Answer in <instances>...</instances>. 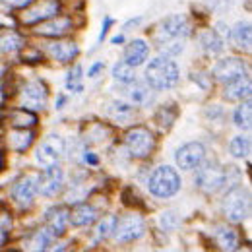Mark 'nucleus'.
Segmentation results:
<instances>
[{"label":"nucleus","instance_id":"32","mask_svg":"<svg viewBox=\"0 0 252 252\" xmlns=\"http://www.w3.org/2000/svg\"><path fill=\"white\" fill-rule=\"evenodd\" d=\"M84 72H82V66L78 64V66H74V70H70L68 72V78H66V88L70 90V92H74V94H80L82 90H84V84H82V76Z\"/></svg>","mask_w":252,"mask_h":252},{"label":"nucleus","instance_id":"10","mask_svg":"<svg viewBox=\"0 0 252 252\" xmlns=\"http://www.w3.org/2000/svg\"><path fill=\"white\" fill-rule=\"evenodd\" d=\"M63 154H64V140L61 136L53 134V136H47V138L39 144L35 158L39 161V165L51 167V165H59Z\"/></svg>","mask_w":252,"mask_h":252},{"label":"nucleus","instance_id":"29","mask_svg":"<svg viewBox=\"0 0 252 252\" xmlns=\"http://www.w3.org/2000/svg\"><path fill=\"white\" fill-rule=\"evenodd\" d=\"M235 126L237 128H243V130H249L251 128V123H252V105L251 101H245V103H241L239 107H237V111H235Z\"/></svg>","mask_w":252,"mask_h":252},{"label":"nucleus","instance_id":"37","mask_svg":"<svg viewBox=\"0 0 252 252\" xmlns=\"http://www.w3.org/2000/svg\"><path fill=\"white\" fill-rule=\"evenodd\" d=\"M208 4L214 12H225L231 6V0H208Z\"/></svg>","mask_w":252,"mask_h":252},{"label":"nucleus","instance_id":"9","mask_svg":"<svg viewBox=\"0 0 252 252\" xmlns=\"http://www.w3.org/2000/svg\"><path fill=\"white\" fill-rule=\"evenodd\" d=\"M20 101H22V107L28 109V111H39L47 105L49 101V90L47 86L41 82V80H33L28 82L24 88H22V94H20Z\"/></svg>","mask_w":252,"mask_h":252},{"label":"nucleus","instance_id":"33","mask_svg":"<svg viewBox=\"0 0 252 252\" xmlns=\"http://www.w3.org/2000/svg\"><path fill=\"white\" fill-rule=\"evenodd\" d=\"M109 113H111V115H113L117 121H128V119L134 115V109H132V105H128V103L115 101V103H111Z\"/></svg>","mask_w":252,"mask_h":252},{"label":"nucleus","instance_id":"41","mask_svg":"<svg viewBox=\"0 0 252 252\" xmlns=\"http://www.w3.org/2000/svg\"><path fill=\"white\" fill-rule=\"evenodd\" d=\"M84 159H86V163H92V165H95V163H97V158H95V156H92L90 152H86Z\"/></svg>","mask_w":252,"mask_h":252},{"label":"nucleus","instance_id":"35","mask_svg":"<svg viewBox=\"0 0 252 252\" xmlns=\"http://www.w3.org/2000/svg\"><path fill=\"white\" fill-rule=\"evenodd\" d=\"M177 223H179V218H177V214H175V212H165V214L161 216V227H163V229H167V231L175 229V227H177Z\"/></svg>","mask_w":252,"mask_h":252},{"label":"nucleus","instance_id":"36","mask_svg":"<svg viewBox=\"0 0 252 252\" xmlns=\"http://www.w3.org/2000/svg\"><path fill=\"white\" fill-rule=\"evenodd\" d=\"M175 117H177V115H171V117H167V107L159 109V113H158V123H159V126H161V128H169V126L173 125Z\"/></svg>","mask_w":252,"mask_h":252},{"label":"nucleus","instance_id":"14","mask_svg":"<svg viewBox=\"0 0 252 252\" xmlns=\"http://www.w3.org/2000/svg\"><path fill=\"white\" fill-rule=\"evenodd\" d=\"M206 158V148L200 144V142H190V144H185L183 148H179L177 152V165L185 171H192L196 169L202 161Z\"/></svg>","mask_w":252,"mask_h":252},{"label":"nucleus","instance_id":"1","mask_svg":"<svg viewBox=\"0 0 252 252\" xmlns=\"http://www.w3.org/2000/svg\"><path fill=\"white\" fill-rule=\"evenodd\" d=\"M179 66L169 61L167 57H159L156 61H152L150 66L146 68V80L150 84V88L154 90H171L179 84Z\"/></svg>","mask_w":252,"mask_h":252},{"label":"nucleus","instance_id":"2","mask_svg":"<svg viewBox=\"0 0 252 252\" xmlns=\"http://www.w3.org/2000/svg\"><path fill=\"white\" fill-rule=\"evenodd\" d=\"M125 146L128 154L136 159L150 158L156 152V136L146 126H134L125 134Z\"/></svg>","mask_w":252,"mask_h":252},{"label":"nucleus","instance_id":"18","mask_svg":"<svg viewBox=\"0 0 252 252\" xmlns=\"http://www.w3.org/2000/svg\"><path fill=\"white\" fill-rule=\"evenodd\" d=\"M150 55V45L144 41V39H134L126 45L125 49V63L130 64V66H140L144 64V61L148 59Z\"/></svg>","mask_w":252,"mask_h":252},{"label":"nucleus","instance_id":"13","mask_svg":"<svg viewBox=\"0 0 252 252\" xmlns=\"http://www.w3.org/2000/svg\"><path fill=\"white\" fill-rule=\"evenodd\" d=\"M212 74H214V78L218 82L227 84V82H233V80H237L241 76H247V64L243 63L241 59L229 57V59H223V61L216 64Z\"/></svg>","mask_w":252,"mask_h":252},{"label":"nucleus","instance_id":"43","mask_svg":"<svg viewBox=\"0 0 252 252\" xmlns=\"http://www.w3.org/2000/svg\"><path fill=\"white\" fill-rule=\"evenodd\" d=\"M0 169H2V154H0Z\"/></svg>","mask_w":252,"mask_h":252},{"label":"nucleus","instance_id":"16","mask_svg":"<svg viewBox=\"0 0 252 252\" xmlns=\"http://www.w3.org/2000/svg\"><path fill=\"white\" fill-rule=\"evenodd\" d=\"M47 53H49L51 59L66 64L72 63L78 57L80 49H78V45L74 41H53V43L47 45Z\"/></svg>","mask_w":252,"mask_h":252},{"label":"nucleus","instance_id":"27","mask_svg":"<svg viewBox=\"0 0 252 252\" xmlns=\"http://www.w3.org/2000/svg\"><path fill=\"white\" fill-rule=\"evenodd\" d=\"M10 119H12V125L16 128H32V126L37 125V115L28 111V109H24V107L12 111Z\"/></svg>","mask_w":252,"mask_h":252},{"label":"nucleus","instance_id":"11","mask_svg":"<svg viewBox=\"0 0 252 252\" xmlns=\"http://www.w3.org/2000/svg\"><path fill=\"white\" fill-rule=\"evenodd\" d=\"M64 189V173L59 165H51L45 169L43 175H39V183H37V192H41L43 196H57Z\"/></svg>","mask_w":252,"mask_h":252},{"label":"nucleus","instance_id":"3","mask_svg":"<svg viewBox=\"0 0 252 252\" xmlns=\"http://www.w3.org/2000/svg\"><path fill=\"white\" fill-rule=\"evenodd\" d=\"M148 187H150V192L154 196L169 198V196H173L181 190V177L173 167L163 165V167H158L152 173V177L148 181Z\"/></svg>","mask_w":252,"mask_h":252},{"label":"nucleus","instance_id":"21","mask_svg":"<svg viewBox=\"0 0 252 252\" xmlns=\"http://www.w3.org/2000/svg\"><path fill=\"white\" fill-rule=\"evenodd\" d=\"M97 220V212L90 204H78L72 208V212H68V221L74 225V227H86V225H92Z\"/></svg>","mask_w":252,"mask_h":252},{"label":"nucleus","instance_id":"25","mask_svg":"<svg viewBox=\"0 0 252 252\" xmlns=\"http://www.w3.org/2000/svg\"><path fill=\"white\" fill-rule=\"evenodd\" d=\"M231 41L233 45L239 49V51H251V45H252V32H251V26L249 24H237L231 32Z\"/></svg>","mask_w":252,"mask_h":252},{"label":"nucleus","instance_id":"12","mask_svg":"<svg viewBox=\"0 0 252 252\" xmlns=\"http://www.w3.org/2000/svg\"><path fill=\"white\" fill-rule=\"evenodd\" d=\"M37 183H39V175H33V173L24 175L16 181L12 189V196L22 208H30L33 204V198L37 194Z\"/></svg>","mask_w":252,"mask_h":252},{"label":"nucleus","instance_id":"38","mask_svg":"<svg viewBox=\"0 0 252 252\" xmlns=\"http://www.w3.org/2000/svg\"><path fill=\"white\" fill-rule=\"evenodd\" d=\"M0 2H4L10 8H26L28 4H32L33 0H0Z\"/></svg>","mask_w":252,"mask_h":252},{"label":"nucleus","instance_id":"4","mask_svg":"<svg viewBox=\"0 0 252 252\" xmlns=\"http://www.w3.org/2000/svg\"><path fill=\"white\" fill-rule=\"evenodd\" d=\"M251 212V194L245 187H235L227 192L223 200V214L231 223H241L249 218Z\"/></svg>","mask_w":252,"mask_h":252},{"label":"nucleus","instance_id":"5","mask_svg":"<svg viewBox=\"0 0 252 252\" xmlns=\"http://www.w3.org/2000/svg\"><path fill=\"white\" fill-rule=\"evenodd\" d=\"M190 33V26L187 22L185 16L181 14H175V16H169L165 18L163 22H159V26L156 28L154 33V39L159 47L165 45V43H171V41H185Z\"/></svg>","mask_w":252,"mask_h":252},{"label":"nucleus","instance_id":"22","mask_svg":"<svg viewBox=\"0 0 252 252\" xmlns=\"http://www.w3.org/2000/svg\"><path fill=\"white\" fill-rule=\"evenodd\" d=\"M126 95L128 99L134 103V105H148L152 99H154V94H152V88L146 86V84H140V82H130L128 90H126Z\"/></svg>","mask_w":252,"mask_h":252},{"label":"nucleus","instance_id":"34","mask_svg":"<svg viewBox=\"0 0 252 252\" xmlns=\"http://www.w3.org/2000/svg\"><path fill=\"white\" fill-rule=\"evenodd\" d=\"M115 220H117V218L107 216V218H103V220L97 223V227H95V239H97V241H103V239H107L109 235H113Z\"/></svg>","mask_w":252,"mask_h":252},{"label":"nucleus","instance_id":"23","mask_svg":"<svg viewBox=\"0 0 252 252\" xmlns=\"http://www.w3.org/2000/svg\"><path fill=\"white\" fill-rule=\"evenodd\" d=\"M216 243L221 251H237L239 249V235L237 231L229 229V227H218L214 231Z\"/></svg>","mask_w":252,"mask_h":252},{"label":"nucleus","instance_id":"44","mask_svg":"<svg viewBox=\"0 0 252 252\" xmlns=\"http://www.w3.org/2000/svg\"><path fill=\"white\" fill-rule=\"evenodd\" d=\"M2 72H4V70H2V68H0V76H2Z\"/></svg>","mask_w":252,"mask_h":252},{"label":"nucleus","instance_id":"31","mask_svg":"<svg viewBox=\"0 0 252 252\" xmlns=\"http://www.w3.org/2000/svg\"><path fill=\"white\" fill-rule=\"evenodd\" d=\"M51 235H49V231L47 229H41V231H35L32 237L28 239V249L30 251H45L47 247H49V243H51Z\"/></svg>","mask_w":252,"mask_h":252},{"label":"nucleus","instance_id":"26","mask_svg":"<svg viewBox=\"0 0 252 252\" xmlns=\"http://www.w3.org/2000/svg\"><path fill=\"white\" fill-rule=\"evenodd\" d=\"M24 47V37L14 30L0 32V53H16Z\"/></svg>","mask_w":252,"mask_h":252},{"label":"nucleus","instance_id":"20","mask_svg":"<svg viewBox=\"0 0 252 252\" xmlns=\"http://www.w3.org/2000/svg\"><path fill=\"white\" fill-rule=\"evenodd\" d=\"M33 138H35V134H33L32 130L16 128V130H12L8 134V148L12 152H16V154H24L33 144Z\"/></svg>","mask_w":252,"mask_h":252},{"label":"nucleus","instance_id":"19","mask_svg":"<svg viewBox=\"0 0 252 252\" xmlns=\"http://www.w3.org/2000/svg\"><path fill=\"white\" fill-rule=\"evenodd\" d=\"M251 80L247 76H241L233 82H227L225 84V92H223V97L227 101H243L247 97H251Z\"/></svg>","mask_w":252,"mask_h":252},{"label":"nucleus","instance_id":"17","mask_svg":"<svg viewBox=\"0 0 252 252\" xmlns=\"http://www.w3.org/2000/svg\"><path fill=\"white\" fill-rule=\"evenodd\" d=\"M45 223H47V231L51 237H61L66 231V225H68V208L64 206H57V208H51L47 212V218H45Z\"/></svg>","mask_w":252,"mask_h":252},{"label":"nucleus","instance_id":"42","mask_svg":"<svg viewBox=\"0 0 252 252\" xmlns=\"http://www.w3.org/2000/svg\"><path fill=\"white\" fill-rule=\"evenodd\" d=\"M125 41V37L123 35H119V37H113V45H119V43H123Z\"/></svg>","mask_w":252,"mask_h":252},{"label":"nucleus","instance_id":"15","mask_svg":"<svg viewBox=\"0 0 252 252\" xmlns=\"http://www.w3.org/2000/svg\"><path fill=\"white\" fill-rule=\"evenodd\" d=\"M72 30H74V24L68 16H55V18H49V20L37 24L35 33L45 35V37H63Z\"/></svg>","mask_w":252,"mask_h":252},{"label":"nucleus","instance_id":"28","mask_svg":"<svg viewBox=\"0 0 252 252\" xmlns=\"http://www.w3.org/2000/svg\"><path fill=\"white\" fill-rule=\"evenodd\" d=\"M229 152L231 156L237 159L247 158L251 154V138L249 136H235L229 144Z\"/></svg>","mask_w":252,"mask_h":252},{"label":"nucleus","instance_id":"39","mask_svg":"<svg viewBox=\"0 0 252 252\" xmlns=\"http://www.w3.org/2000/svg\"><path fill=\"white\" fill-rule=\"evenodd\" d=\"M111 26H113V20L107 16V18H105V26L101 28V33H99V43H101V41L107 37V32H109V28H111Z\"/></svg>","mask_w":252,"mask_h":252},{"label":"nucleus","instance_id":"8","mask_svg":"<svg viewBox=\"0 0 252 252\" xmlns=\"http://www.w3.org/2000/svg\"><path fill=\"white\" fill-rule=\"evenodd\" d=\"M146 233V223L138 214H126L123 218L115 220L113 227V237L119 243H132L138 241L142 235Z\"/></svg>","mask_w":252,"mask_h":252},{"label":"nucleus","instance_id":"24","mask_svg":"<svg viewBox=\"0 0 252 252\" xmlns=\"http://www.w3.org/2000/svg\"><path fill=\"white\" fill-rule=\"evenodd\" d=\"M200 47L208 55H220L223 51V37L216 30H206L200 33Z\"/></svg>","mask_w":252,"mask_h":252},{"label":"nucleus","instance_id":"6","mask_svg":"<svg viewBox=\"0 0 252 252\" xmlns=\"http://www.w3.org/2000/svg\"><path fill=\"white\" fill-rule=\"evenodd\" d=\"M198 173H196V187L206 192V194H216L223 189L225 181H227V171L221 167L218 161H208V163H200L198 165Z\"/></svg>","mask_w":252,"mask_h":252},{"label":"nucleus","instance_id":"30","mask_svg":"<svg viewBox=\"0 0 252 252\" xmlns=\"http://www.w3.org/2000/svg\"><path fill=\"white\" fill-rule=\"evenodd\" d=\"M113 78H115V80H119L121 84H130V82H134V80H136L134 66L126 64L125 61L117 63L115 66H113Z\"/></svg>","mask_w":252,"mask_h":252},{"label":"nucleus","instance_id":"40","mask_svg":"<svg viewBox=\"0 0 252 252\" xmlns=\"http://www.w3.org/2000/svg\"><path fill=\"white\" fill-rule=\"evenodd\" d=\"M103 68H105V64H103V63L94 64V66H92V68L88 70V76H90V78H95V76H97V74H99V72H101Z\"/></svg>","mask_w":252,"mask_h":252},{"label":"nucleus","instance_id":"7","mask_svg":"<svg viewBox=\"0 0 252 252\" xmlns=\"http://www.w3.org/2000/svg\"><path fill=\"white\" fill-rule=\"evenodd\" d=\"M61 12L59 0H33L26 8H22L20 22L24 26H37L49 18H55Z\"/></svg>","mask_w":252,"mask_h":252}]
</instances>
